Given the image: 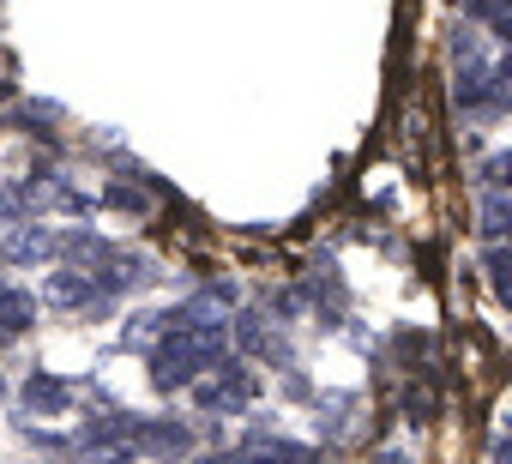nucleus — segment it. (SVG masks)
<instances>
[{"label": "nucleus", "mask_w": 512, "mask_h": 464, "mask_svg": "<svg viewBox=\"0 0 512 464\" xmlns=\"http://www.w3.org/2000/svg\"><path fill=\"white\" fill-rule=\"evenodd\" d=\"M49 302H55V308H85V302H97V278H91V272H61V278L49 284Z\"/></svg>", "instance_id": "1"}, {"label": "nucleus", "mask_w": 512, "mask_h": 464, "mask_svg": "<svg viewBox=\"0 0 512 464\" xmlns=\"http://www.w3.org/2000/svg\"><path fill=\"white\" fill-rule=\"evenodd\" d=\"M55 242L43 236V229H25V236H13V260H43Z\"/></svg>", "instance_id": "4"}, {"label": "nucleus", "mask_w": 512, "mask_h": 464, "mask_svg": "<svg viewBox=\"0 0 512 464\" xmlns=\"http://www.w3.org/2000/svg\"><path fill=\"white\" fill-rule=\"evenodd\" d=\"M67 398H73V386L55 380V374H31V380H25V404H31V410H49V416H55V410H67Z\"/></svg>", "instance_id": "2"}, {"label": "nucleus", "mask_w": 512, "mask_h": 464, "mask_svg": "<svg viewBox=\"0 0 512 464\" xmlns=\"http://www.w3.org/2000/svg\"><path fill=\"white\" fill-rule=\"evenodd\" d=\"M31 326V296L25 290H0V338H13Z\"/></svg>", "instance_id": "3"}]
</instances>
